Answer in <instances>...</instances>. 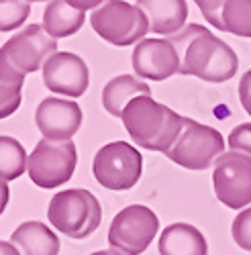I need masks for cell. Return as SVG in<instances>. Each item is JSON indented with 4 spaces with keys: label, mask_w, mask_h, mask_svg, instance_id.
<instances>
[{
    "label": "cell",
    "mask_w": 251,
    "mask_h": 255,
    "mask_svg": "<svg viewBox=\"0 0 251 255\" xmlns=\"http://www.w3.org/2000/svg\"><path fill=\"white\" fill-rule=\"evenodd\" d=\"M180 55V74L196 76L204 82H229L239 70V57L231 45L200 25H186L167 37Z\"/></svg>",
    "instance_id": "1"
},
{
    "label": "cell",
    "mask_w": 251,
    "mask_h": 255,
    "mask_svg": "<svg viewBox=\"0 0 251 255\" xmlns=\"http://www.w3.org/2000/svg\"><path fill=\"white\" fill-rule=\"evenodd\" d=\"M90 25L98 37L117 47H127L143 41V37L151 31L147 14L127 0H107L92 12Z\"/></svg>",
    "instance_id": "4"
},
{
    "label": "cell",
    "mask_w": 251,
    "mask_h": 255,
    "mask_svg": "<svg viewBox=\"0 0 251 255\" xmlns=\"http://www.w3.org/2000/svg\"><path fill=\"white\" fill-rule=\"evenodd\" d=\"M47 219L57 233H64L70 239H86L100 227L102 206L88 190L72 188L51 198Z\"/></svg>",
    "instance_id": "3"
},
{
    "label": "cell",
    "mask_w": 251,
    "mask_h": 255,
    "mask_svg": "<svg viewBox=\"0 0 251 255\" xmlns=\"http://www.w3.org/2000/svg\"><path fill=\"white\" fill-rule=\"evenodd\" d=\"M90 255H125L117 249H104V251H96V253H90Z\"/></svg>",
    "instance_id": "29"
},
{
    "label": "cell",
    "mask_w": 251,
    "mask_h": 255,
    "mask_svg": "<svg viewBox=\"0 0 251 255\" xmlns=\"http://www.w3.org/2000/svg\"><path fill=\"white\" fill-rule=\"evenodd\" d=\"M198 4L202 16L211 23L213 27H217L219 31H225V23H223V10L227 6L229 0H194Z\"/></svg>",
    "instance_id": "24"
},
{
    "label": "cell",
    "mask_w": 251,
    "mask_h": 255,
    "mask_svg": "<svg viewBox=\"0 0 251 255\" xmlns=\"http://www.w3.org/2000/svg\"><path fill=\"white\" fill-rule=\"evenodd\" d=\"M2 12H0V31H14L29 18L31 4L27 0H0Z\"/></svg>",
    "instance_id": "22"
},
{
    "label": "cell",
    "mask_w": 251,
    "mask_h": 255,
    "mask_svg": "<svg viewBox=\"0 0 251 255\" xmlns=\"http://www.w3.org/2000/svg\"><path fill=\"white\" fill-rule=\"evenodd\" d=\"M223 151L225 141L217 129L184 117V129L165 157L186 169H206L223 155Z\"/></svg>",
    "instance_id": "6"
},
{
    "label": "cell",
    "mask_w": 251,
    "mask_h": 255,
    "mask_svg": "<svg viewBox=\"0 0 251 255\" xmlns=\"http://www.w3.org/2000/svg\"><path fill=\"white\" fill-rule=\"evenodd\" d=\"M137 6L147 14L149 29L155 35L172 37L186 27V0H137Z\"/></svg>",
    "instance_id": "14"
},
{
    "label": "cell",
    "mask_w": 251,
    "mask_h": 255,
    "mask_svg": "<svg viewBox=\"0 0 251 255\" xmlns=\"http://www.w3.org/2000/svg\"><path fill=\"white\" fill-rule=\"evenodd\" d=\"M231 235H233V241L243 251H251V206L241 210L235 217L231 225Z\"/></svg>",
    "instance_id": "23"
},
{
    "label": "cell",
    "mask_w": 251,
    "mask_h": 255,
    "mask_svg": "<svg viewBox=\"0 0 251 255\" xmlns=\"http://www.w3.org/2000/svg\"><path fill=\"white\" fill-rule=\"evenodd\" d=\"M10 243L23 255H59L57 235L39 221H27L18 225L10 235Z\"/></svg>",
    "instance_id": "16"
},
{
    "label": "cell",
    "mask_w": 251,
    "mask_h": 255,
    "mask_svg": "<svg viewBox=\"0 0 251 255\" xmlns=\"http://www.w3.org/2000/svg\"><path fill=\"white\" fill-rule=\"evenodd\" d=\"M35 125L43 139L72 141L82 125V111L74 100L49 96L39 102L35 111Z\"/></svg>",
    "instance_id": "13"
},
{
    "label": "cell",
    "mask_w": 251,
    "mask_h": 255,
    "mask_svg": "<svg viewBox=\"0 0 251 255\" xmlns=\"http://www.w3.org/2000/svg\"><path fill=\"white\" fill-rule=\"evenodd\" d=\"M121 121L137 147L161 151L163 155L174 147L184 129V117L151 96H139L131 100L123 111Z\"/></svg>",
    "instance_id": "2"
},
{
    "label": "cell",
    "mask_w": 251,
    "mask_h": 255,
    "mask_svg": "<svg viewBox=\"0 0 251 255\" xmlns=\"http://www.w3.org/2000/svg\"><path fill=\"white\" fill-rule=\"evenodd\" d=\"M66 2L70 4V6H74V8H78V10H90V8H100L107 0H66Z\"/></svg>",
    "instance_id": "27"
},
{
    "label": "cell",
    "mask_w": 251,
    "mask_h": 255,
    "mask_svg": "<svg viewBox=\"0 0 251 255\" xmlns=\"http://www.w3.org/2000/svg\"><path fill=\"white\" fill-rule=\"evenodd\" d=\"M131 61L137 76L145 80L163 82L180 74V55L170 39L145 37L135 45Z\"/></svg>",
    "instance_id": "11"
},
{
    "label": "cell",
    "mask_w": 251,
    "mask_h": 255,
    "mask_svg": "<svg viewBox=\"0 0 251 255\" xmlns=\"http://www.w3.org/2000/svg\"><path fill=\"white\" fill-rule=\"evenodd\" d=\"M225 31L251 39V0H229L223 10Z\"/></svg>",
    "instance_id": "21"
},
{
    "label": "cell",
    "mask_w": 251,
    "mask_h": 255,
    "mask_svg": "<svg viewBox=\"0 0 251 255\" xmlns=\"http://www.w3.org/2000/svg\"><path fill=\"white\" fill-rule=\"evenodd\" d=\"M27 2H47V4H49L51 0H27Z\"/></svg>",
    "instance_id": "30"
},
{
    "label": "cell",
    "mask_w": 251,
    "mask_h": 255,
    "mask_svg": "<svg viewBox=\"0 0 251 255\" xmlns=\"http://www.w3.org/2000/svg\"><path fill=\"white\" fill-rule=\"evenodd\" d=\"M78 151L74 141L41 139L29 155V178L39 188H57L68 184L76 172Z\"/></svg>",
    "instance_id": "7"
},
{
    "label": "cell",
    "mask_w": 251,
    "mask_h": 255,
    "mask_svg": "<svg viewBox=\"0 0 251 255\" xmlns=\"http://www.w3.org/2000/svg\"><path fill=\"white\" fill-rule=\"evenodd\" d=\"M92 172L96 182L109 190H131L143 174V155L137 147L113 141L96 151L92 161Z\"/></svg>",
    "instance_id": "5"
},
{
    "label": "cell",
    "mask_w": 251,
    "mask_h": 255,
    "mask_svg": "<svg viewBox=\"0 0 251 255\" xmlns=\"http://www.w3.org/2000/svg\"><path fill=\"white\" fill-rule=\"evenodd\" d=\"M86 20V12L70 6L66 0H51L43 12V29L53 39H64L78 33Z\"/></svg>",
    "instance_id": "18"
},
{
    "label": "cell",
    "mask_w": 251,
    "mask_h": 255,
    "mask_svg": "<svg viewBox=\"0 0 251 255\" xmlns=\"http://www.w3.org/2000/svg\"><path fill=\"white\" fill-rule=\"evenodd\" d=\"M159 255H208L204 235L188 223H174L165 227L157 243Z\"/></svg>",
    "instance_id": "15"
},
{
    "label": "cell",
    "mask_w": 251,
    "mask_h": 255,
    "mask_svg": "<svg viewBox=\"0 0 251 255\" xmlns=\"http://www.w3.org/2000/svg\"><path fill=\"white\" fill-rule=\"evenodd\" d=\"M0 157H2L0 159V178H2V184H8L10 180L18 178L25 169H29L25 147L14 137H8V135L0 137Z\"/></svg>",
    "instance_id": "20"
},
{
    "label": "cell",
    "mask_w": 251,
    "mask_h": 255,
    "mask_svg": "<svg viewBox=\"0 0 251 255\" xmlns=\"http://www.w3.org/2000/svg\"><path fill=\"white\" fill-rule=\"evenodd\" d=\"M0 84H2L0 117L6 119L20 106V92H23L25 74L18 72L4 55H0Z\"/></svg>",
    "instance_id": "19"
},
{
    "label": "cell",
    "mask_w": 251,
    "mask_h": 255,
    "mask_svg": "<svg viewBox=\"0 0 251 255\" xmlns=\"http://www.w3.org/2000/svg\"><path fill=\"white\" fill-rule=\"evenodd\" d=\"M57 53V39H53L43 25H29L20 33L12 35L0 49L12 66L23 72L33 74L45 68V63Z\"/></svg>",
    "instance_id": "10"
},
{
    "label": "cell",
    "mask_w": 251,
    "mask_h": 255,
    "mask_svg": "<svg viewBox=\"0 0 251 255\" xmlns=\"http://www.w3.org/2000/svg\"><path fill=\"white\" fill-rule=\"evenodd\" d=\"M0 255H23L18 251L16 245H12L10 241H0Z\"/></svg>",
    "instance_id": "28"
},
{
    "label": "cell",
    "mask_w": 251,
    "mask_h": 255,
    "mask_svg": "<svg viewBox=\"0 0 251 255\" xmlns=\"http://www.w3.org/2000/svg\"><path fill=\"white\" fill-rule=\"evenodd\" d=\"M213 186L217 198L229 208L251 204V157L239 151H227L215 161Z\"/></svg>",
    "instance_id": "9"
},
{
    "label": "cell",
    "mask_w": 251,
    "mask_h": 255,
    "mask_svg": "<svg viewBox=\"0 0 251 255\" xmlns=\"http://www.w3.org/2000/svg\"><path fill=\"white\" fill-rule=\"evenodd\" d=\"M229 147L231 151H239L251 157V123H241L229 135Z\"/></svg>",
    "instance_id": "25"
},
{
    "label": "cell",
    "mask_w": 251,
    "mask_h": 255,
    "mask_svg": "<svg viewBox=\"0 0 251 255\" xmlns=\"http://www.w3.org/2000/svg\"><path fill=\"white\" fill-rule=\"evenodd\" d=\"M43 84L55 94L80 98L90 86V70L80 55L57 51L43 68Z\"/></svg>",
    "instance_id": "12"
},
{
    "label": "cell",
    "mask_w": 251,
    "mask_h": 255,
    "mask_svg": "<svg viewBox=\"0 0 251 255\" xmlns=\"http://www.w3.org/2000/svg\"><path fill=\"white\" fill-rule=\"evenodd\" d=\"M239 100L243 104L245 113L251 117V70L245 72V76L239 82Z\"/></svg>",
    "instance_id": "26"
},
{
    "label": "cell",
    "mask_w": 251,
    "mask_h": 255,
    "mask_svg": "<svg viewBox=\"0 0 251 255\" xmlns=\"http://www.w3.org/2000/svg\"><path fill=\"white\" fill-rule=\"evenodd\" d=\"M139 96H151V90L145 82L137 80L131 74H123L113 78L102 90V106L109 115L121 119L123 111L129 106L131 100Z\"/></svg>",
    "instance_id": "17"
},
{
    "label": "cell",
    "mask_w": 251,
    "mask_h": 255,
    "mask_svg": "<svg viewBox=\"0 0 251 255\" xmlns=\"http://www.w3.org/2000/svg\"><path fill=\"white\" fill-rule=\"evenodd\" d=\"M159 231L157 215L143 204H131L117 212L109 229V245L125 255H141Z\"/></svg>",
    "instance_id": "8"
}]
</instances>
